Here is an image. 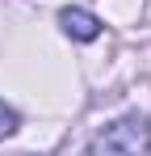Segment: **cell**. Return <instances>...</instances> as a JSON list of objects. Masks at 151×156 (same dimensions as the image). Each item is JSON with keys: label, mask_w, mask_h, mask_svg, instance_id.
Listing matches in <instances>:
<instances>
[{"label": "cell", "mask_w": 151, "mask_h": 156, "mask_svg": "<svg viewBox=\"0 0 151 156\" xmlns=\"http://www.w3.org/2000/svg\"><path fill=\"white\" fill-rule=\"evenodd\" d=\"M151 152V122L143 114H126L88 144V156H147Z\"/></svg>", "instance_id": "1"}, {"label": "cell", "mask_w": 151, "mask_h": 156, "mask_svg": "<svg viewBox=\"0 0 151 156\" xmlns=\"http://www.w3.org/2000/svg\"><path fill=\"white\" fill-rule=\"evenodd\" d=\"M59 26H63V34H72L76 42H92L101 34V17H92L88 9H59Z\"/></svg>", "instance_id": "2"}, {"label": "cell", "mask_w": 151, "mask_h": 156, "mask_svg": "<svg viewBox=\"0 0 151 156\" xmlns=\"http://www.w3.org/2000/svg\"><path fill=\"white\" fill-rule=\"evenodd\" d=\"M21 127V118H17V110H8V105L0 101V139H8L13 131Z\"/></svg>", "instance_id": "3"}]
</instances>
